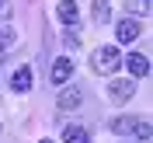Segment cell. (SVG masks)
Masks as SVG:
<instances>
[{
    "instance_id": "obj_1",
    "label": "cell",
    "mask_w": 153,
    "mask_h": 143,
    "mask_svg": "<svg viewBox=\"0 0 153 143\" xmlns=\"http://www.w3.org/2000/svg\"><path fill=\"white\" fill-rule=\"evenodd\" d=\"M108 129L118 136H136V140H150V122L146 119H132V115H115V119H108Z\"/></svg>"
},
{
    "instance_id": "obj_2",
    "label": "cell",
    "mask_w": 153,
    "mask_h": 143,
    "mask_svg": "<svg viewBox=\"0 0 153 143\" xmlns=\"http://www.w3.org/2000/svg\"><path fill=\"white\" fill-rule=\"evenodd\" d=\"M91 63H94L97 73H115V70L122 67V56H118V49H115V46H101L94 56H91Z\"/></svg>"
},
{
    "instance_id": "obj_3",
    "label": "cell",
    "mask_w": 153,
    "mask_h": 143,
    "mask_svg": "<svg viewBox=\"0 0 153 143\" xmlns=\"http://www.w3.org/2000/svg\"><path fill=\"white\" fill-rule=\"evenodd\" d=\"M139 35H143V28H139V21H136L132 14H129V18H122L118 25H115V38H118L122 46H132Z\"/></svg>"
},
{
    "instance_id": "obj_4",
    "label": "cell",
    "mask_w": 153,
    "mask_h": 143,
    "mask_svg": "<svg viewBox=\"0 0 153 143\" xmlns=\"http://www.w3.org/2000/svg\"><path fill=\"white\" fill-rule=\"evenodd\" d=\"M132 94H136L132 77H129V80H111V84H108V98H111L115 105H125V101H132Z\"/></svg>"
},
{
    "instance_id": "obj_5",
    "label": "cell",
    "mask_w": 153,
    "mask_h": 143,
    "mask_svg": "<svg viewBox=\"0 0 153 143\" xmlns=\"http://www.w3.org/2000/svg\"><path fill=\"white\" fill-rule=\"evenodd\" d=\"M70 77H73V59H70V56H59L56 63H52V73H49V80H52L56 87H63Z\"/></svg>"
},
{
    "instance_id": "obj_6",
    "label": "cell",
    "mask_w": 153,
    "mask_h": 143,
    "mask_svg": "<svg viewBox=\"0 0 153 143\" xmlns=\"http://www.w3.org/2000/svg\"><path fill=\"white\" fill-rule=\"evenodd\" d=\"M122 63H125V70H129V77H146L150 73V59H146L143 52H129Z\"/></svg>"
},
{
    "instance_id": "obj_7",
    "label": "cell",
    "mask_w": 153,
    "mask_h": 143,
    "mask_svg": "<svg viewBox=\"0 0 153 143\" xmlns=\"http://www.w3.org/2000/svg\"><path fill=\"white\" fill-rule=\"evenodd\" d=\"M10 91H18V94L31 91V70L28 67H18L14 73H10Z\"/></svg>"
},
{
    "instance_id": "obj_8",
    "label": "cell",
    "mask_w": 153,
    "mask_h": 143,
    "mask_svg": "<svg viewBox=\"0 0 153 143\" xmlns=\"http://www.w3.org/2000/svg\"><path fill=\"white\" fill-rule=\"evenodd\" d=\"M56 14H59V21H63V25H70V28L80 21V10H76V4H73V0H59Z\"/></svg>"
},
{
    "instance_id": "obj_9",
    "label": "cell",
    "mask_w": 153,
    "mask_h": 143,
    "mask_svg": "<svg viewBox=\"0 0 153 143\" xmlns=\"http://www.w3.org/2000/svg\"><path fill=\"white\" fill-rule=\"evenodd\" d=\"M63 143H91V133H87L84 126H73V122H70L66 129H63Z\"/></svg>"
},
{
    "instance_id": "obj_10",
    "label": "cell",
    "mask_w": 153,
    "mask_h": 143,
    "mask_svg": "<svg viewBox=\"0 0 153 143\" xmlns=\"http://www.w3.org/2000/svg\"><path fill=\"white\" fill-rule=\"evenodd\" d=\"M108 18H111V4H108V0H94V21L105 25Z\"/></svg>"
},
{
    "instance_id": "obj_11",
    "label": "cell",
    "mask_w": 153,
    "mask_h": 143,
    "mask_svg": "<svg viewBox=\"0 0 153 143\" xmlns=\"http://www.w3.org/2000/svg\"><path fill=\"white\" fill-rule=\"evenodd\" d=\"M76 105H80V91L76 87H70V91L59 94V108H76Z\"/></svg>"
},
{
    "instance_id": "obj_12",
    "label": "cell",
    "mask_w": 153,
    "mask_h": 143,
    "mask_svg": "<svg viewBox=\"0 0 153 143\" xmlns=\"http://www.w3.org/2000/svg\"><path fill=\"white\" fill-rule=\"evenodd\" d=\"M10 46H14V28H4V31H0V52L10 49Z\"/></svg>"
},
{
    "instance_id": "obj_13",
    "label": "cell",
    "mask_w": 153,
    "mask_h": 143,
    "mask_svg": "<svg viewBox=\"0 0 153 143\" xmlns=\"http://www.w3.org/2000/svg\"><path fill=\"white\" fill-rule=\"evenodd\" d=\"M10 14H14V7H10V0H0V21H7Z\"/></svg>"
},
{
    "instance_id": "obj_14",
    "label": "cell",
    "mask_w": 153,
    "mask_h": 143,
    "mask_svg": "<svg viewBox=\"0 0 153 143\" xmlns=\"http://www.w3.org/2000/svg\"><path fill=\"white\" fill-rule=\"evenodd\" d=\"M132 10H136V14H150V0H136Z\"/></svg>"
},
{
    "instance_id": "obj_15",
    "label": "cell",
    "mask_w": 153,
    "mask_h": 143,
    "mask_svg": "<svg viewBox=\"0 0 153 143\" xmlns=\"http://www.w3.org/2000/svg\"><path fill=\"white\" fill-rule=\"evenodd\" d=\"M63 42H66V49H73V46H76V42H80V38H76V35H73V31H66V38H63Z\"/></svg>"
},
{
    "instance_id": "obj_16",
    "label": "cell",
    "mask_w": 153,
    "mask_h": 143,
    "mask_svg": "<svg viewBox=\"0 0 153 143\" xmlns=\"http://www.w3.org/2000/svg\"><path fill=\"white\" fill-rule=\"evenodd\" d=\"M38 143H52V140H49V136H45V140H38Z\"/></svg>"
}]
</instances>
